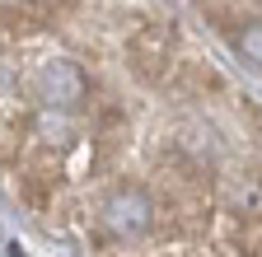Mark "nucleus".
Here are the masks:
<instances>
[{"instance_id":"nucleus-1","label":"nucleus","mask_w":262,"mask_h":257,"mask_svg":"<svg viewBox=\"0 0 262 257\" xmlns=\"http://www.w3.org/2000/svg\"><path fill=\"white\" fill-rule=\"evenodd\" d=\"M126 56H131V71H136L145 84H159L164 75H169V66H173V28H164V24L136 28Z\"/></svg>"},{"instance_id":"nucleus-2","label":"nucleus","mask_w":262,"mask_h":257,"mask_svg":"<svg viewBox=\"0 0 262 257\" xmlns=\"http://www.w3.org/2000/svg\"><path fill=\"white\" fill-rule=\"evenodd\" d=\"M145 224H150L145 201L136 197V192H122V197H113L103 211H98V239L103 243H126L131 234H141Z\"/></svg>"},{"instance_id":"nucleus-3","label":"nucleus","mask_w":262,"mask_h":257,"mask_svg":"<svg viewBox=\"0 0 262 257\" xmlns=\"http://www.w3.org/2000/svg\"><path fill=\"white\" fill-rule=\"evenodd\" d=\"M38 89L47 103H61V108H80L89 99V75L75 66V61H47V66L38 71Z\"/></svg>"},{"instance_id":"nucleus-4","label":"nucleus","mask_w":262,"mask_h":257,"mask_svg":"<svg viewBox=\"0 0 262 257\" xmlns=\"http://www.w3.org/2000/svg\"><path fill=\"white\" fill-rule=\"evenodd\" d=\"M234 47H239V56L248 61V66L262 71V19H253V24L239 28V33H234Z\"/></svg>"},{"instance_id":"nucleus-5","label":"nucleus","mask_w":262,"mask_h":257,"mask_svg":"<svg viewBox=\"0 0 262 257\" xmlns=\"http://www.w3.org/2000/svg\"><path fill=\"white\" fill-rule=\"evenodd\" d=\"M234 243H239V252H244V257H262V215H244Z\"/></svg>"}]
</instances>
